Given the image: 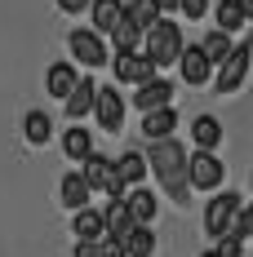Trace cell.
I'll return each mask as SVG.
<instances>
[{
    "label": "cell",
    "mask_w": 253,
    "mask_h": 257,
    "mask_svg": "<svg viewBox=\"0 0 253 257\" xmlns=\"http://www.w3.org/2000/svg\"><path fill=\"white\" fill-rule=\"evenodd\" d=\"M191 142H196V151H213L222 147V124L213 120V115H196L191 120Z\"/></svg>",
    "instance_id": "cell-17"
},
{
    "label": "cell",
    "mask_w": 253,
    "mask_h": 257,
    "mask_svg": "<svg viewBox=\"0 0 253 257\" xmlns=\"http://www.w3.org/2000/svg\"><path fill=\"white\" fill-rule=\"evenodd\" d=\"M174 128H178V111L174 106H160V111H147V115H142V138H147V142L174 138Z\"/></svg>",
    "instance_id": "cell-15"
},
{
    "label": "cell",
    "mask_w": 253,
    "mask_h": 257,
    "mask_svg": "<svg viewBox=\"0 0 253 257\" xmlns=\"http://www.w3.org/2000/svg\"><path fill=\"white\" fill-rule=\"evenodd\" d=\"M249 191H253V173H249Z\"/></svg>",
    "instance_id": "cell-38"
},
{
    "label": "cell",
    "mask_w": 253,
    "mask_h": 257,
    "mask_svg": "<svg viewBox=\"0 0 253 257\" xmlns=\"http://www.w3.org/2000/svg\"><path fill=\"white\" fill-rule=\"evenodd\" d=\"M155 9H160V18H164V9H178V0H155Z\"/></svg>",
    "instance_id": "cell-36"
},
{
    "label": "cell",
    "mask_w": 253,
    "mask_h": 257,
    "mask_svg": "<svg viewBox=\"0 0 253 257\" xmlns=\"http://www.w3.org/2000/svg\"><path fill=\"white\" fill-rule=\"evenodd\" d=\"M98 257H125V248H120L116 239H107V235H102V239H98Z\"/></svg>",
    "instance_id": "cell-32"
},
{
    "label": "cell",
    "mask_w": 253,
    "mask_h": 257,
    "mask_svg": "<svg viewBox=\"0 0 253 257\" xmlns=\"http://www.w3.org/2000/svg\"><path fill=\"white\" fill-rule=\"evenodd\" d=\"M204 9H209V0H178V14H182L187 23H196V18H204Z\"/></svg>",
    "instance_id": "cell-30"
},
{
    "label": "cell",
    "mask_w": 253,
    "mask_h": 257,
    "mask_svg": "<svg viewBox=\"0 0 253 257\" xmlns=\"http://www.w3.org/2000/svg\"><path fill=\"white\" fill-rule=\"evenodd\" d=\"M147 173H155V182L164 186V195L174 204H191V186H187V147L178 138H160L151 142V155H147Z\"/></svg>",
    "instance_id": "cell-1"
},
{
    "label": "cell",
    "mask_w": 253,
    "mask_h": 257,
    "mask_svg": "<svg viewBox=\"0 0 253 257\" xmlns=\"http://www.w3.org/2000/svg\"><path fill=\"white\" fill-rule=\"evenodd\" d=\"M23 138L31 142V147H45L53 138V120L45 115V111H27V120H23Z\"/></svg>",
    "instance_id": "cell-23"
},
{
    "label": "cell",
    "mask_w": 253,
    "mask_h": 257,
    "mask_svg": "<svg viewBox=\"0 0 253 257\" xmlns=\"http://www.w3.org/2000/svg\"><path fill=\"white\" fill-rule=\"evenodd\" d=\"M213 253L218 257H244V239L240 235H222V239H213Z\"/></svg>",
    "instance_id": "cell-29"
},
{
    "label": "cell",
    "mask_w": 253,
    "mask_h": 257,
    "mask_svg": "<svg viewBox=\"0 0 253 257\" xmlns=\"http://www.w3.org/2000/svg\"><path fill=\"white\" fill-rule=\"evenodd\" d=\"M62 151H67V160H89V155H94V133H89V128L85 124H71L67 128V133H62Z\"/></svg>",
    "instance_id": "cell-22"
},
{
    "label": "cell",
    "mask_w": 253,
    "mask_h": 257,
    "mask_svg": "<svg viewBox=\"0 0 253 257\" xmlns=\"http://www.w3.org/2000/svg\"><path fill=\"white\" fill-rule=\"evenodd\" d=\"M94 120H98V128H107V133H120V124H125V98L116 93V84H98Z\"/></svg>",
    "instance_id": "cell-7"
},
{
    "label": "cell",
    "mask_w": 253,
    "mask_h": 257,
    "mask_svg": "<svg viewBox=\"0 0 253 257\" xmlns=\"http://www.w3.org/2000/svg\"><path fill=\"white\" fill-rule=\"evenodd\" d=\"M125 18L138 27V31H147V27L160 18V9H155V0H129V5H125Z\"/></svg>",
    "instance_id": "cell-27"
},
{
    "label": "cell",
    "mask_w": 253,
    "mask_h": 257,
    "mask_svg": "<svg viewBox=\"0 0 253 257\" xmlns=\"http://www.w3.org/2000/svg\"><path fill=\"white\" fill-rule=\"evenodd\" d=\"M227 178V164L213 151H191L187 155V186L191 191H218Z\"/></svg>",
    "instance_id": "cell-4"
},
{
    "label": "cell",
    "mask_w": 253,
    "mask_h": 257,
    "mask_svg": "<svg viewBox=\"0 0 253 257\" xmlns=\"http://www.w3.org/2000/svg\"><path fill=\"white\" fill-rule=\"evenodd\" d=\"M102 213V231H107V239H125L129 231H133V222H129V208H125V200H111L107 208H98Z\"/></svg>",
    "instance_id": "cell-18"
},
{
    "label": "cell",
    "mask_w": 253,
    "mask_h": 257,
    "mask_svg": "<svg viewBox=\"0 0 253 257\" xmlns=\"http://www.w3.org/2000/svg\"><path fill=\"white\" fill-rule=\"evenodd\" d=\"M76 84H80V67L76 62H53L49 71H45V93H49V98H67Z\"/></svg>",
    "instance_id": "cell-13"
},
{
    "label": "cell",
    "mask_w": 253,
    "mask_h": 257,
    "mask_svg": "<svg viewBox=\"0 0 253 257\" xmlns=\"http://www.w3.org/2000/svg\"><path fill=\"white\" fill-rule=\"evenodd\" d=\"M71 257H98V244H76V248H71Z\"/></svg>",
    "instance_id": "cell-34"
},
{
    "label": "cell",
    "mask_w": 253,
    "mask_h": 257,
    "mask_svg": "<svg viewBox=\"0 0 253 257\" xmlns=\"http://www.w3.org/2000/svg\"><path fill=\"white\" fill-rule=\"evenodd\" d=\"M240 208H244V200H240L235 191H222V195H213V200L204 204V235H209V239L235 235V217H240Z\"/></svg>",
    "instance_id": "cell-3"
},
{
    "label": "cell",
    "mask_w": 253,
    "mask_h": 257,
    "mask_svg": "<svg viewBox=\"0 0 253 257\" xmlns=\"http://www.w3.org/2000/svg\"><path fill=\"white\" fill-rule=\"evenodd\" d=\"M200 257H218V253H213V248H209V253H200Z\"/></svg>",
    "instance_id": "cell-37"
},
{
    "label": "cell",
    "mask_w": 253,
    "mask_h": 257,
    "mask_svg": "<svg viewBox=\"0 0 253 257\" xmlns=\"http://www.w3.org/2000/svg\"><path fill=\"white\" fill-rule=\"evenodd\" d=\"M120 248H125V257H151V253H155V235H151V226H133V231L120 239Z\"/></svg>",
    "instance_id": "cell-24"
},
{
    "label": "cell",
    "mask_w": 253,
    "mask_h": 257,
    "mask_svg": "<svg viewBox=\"0 0 253 257\" xmlns=\"http://www.w3.org/2000/svg\"><path fill=\"white\" fill-rule=\"evenodd\" d=\"M89 14H94V27H89V31L111 36V27L125 18V5H120V0H89Z\"/></svg>",
    "instance_id": "cell-21"
},
{
    "label": "cell",
    "mask_w": 253,
    "mask_h": 257,
    "mask_svg": "<svg viewBox=\"0 0 253 257\" xmlns=\"http://www.w3.org/2000/svg\"><path fill=\"white\" fill-rule=\"evenodd\" d=\"M94 98H98V80H89V76H80V84L62 98V106H67V120L71 124H80L85 115H94Z\"/></svg>",
    "instance_id": "cell-10"
},
{
    "label": "cell",
    "mask_w": 253,
    "mask_h": 257,
    "mask_svg": "<svg viewBox=\"0 0 253 257\" xmlns=\"http://www.w3.org/2000/svg\"><path fill=\"white\" fill-rule=\"evenodd\" d=\"M125 208H129V222L133 226H155V217H160V200H155L147 186H133L125 195Z\"/></svg>",
    "instance_id": "cell-9"
},
{
    "label": "cell",
    "mask_w": 253,
    "mask_h": 257,
    "mask_svg": "<svg viewBox=\"0 0 253 257\" xmlns=\"http://www.w3.org/2000/svg\"><path fill=\"white\" fill-rule=\"evenodd\" d=\"M249 67H253V40H244V45H235V49L227 53V62L218 67V93H235L240 84H244V76H249Z\"/></svg>",
    "instance_id": "cell-5"
},
{
    "label": "cell",
    "mask_w": 253,
    "mask_h": 257,
    "mask_svg": "<svg viewBox=\"0 0 253 257\" xmlns=\"http://www.w3.org/2000/svg\"><path fill=\"white\" fill-rule=\"evenodd\" d=\"M213 18H218V27H213V31H222V36H231V31H240V27H244V14L235 9V0H218Z\"/></svg>",
    "instance_id": "cell-28"
},
{
    "label": "cell",
    "mask_w": 253,
    "mask_h": 257,
    "mask_svg": "<svg viewBox=\"0 0 253 257\" xmlns=\"http://www.w3.org/2000/svg\"><path fill=\"white\" fill-rule=\"evenodd\" d=\"M111 71H116L120 84H133V89L147 84V80H155V67L142 58V53H116V58H111Z\"/></svg>",
    "instance_id": "cell-8"
},
{
    "label": "cell",
    "mask_w": 253,
    "mask_h": 257,
    "mask_svg": "<svg viewBox=\"0 0 253 257\" xmlns=\"http://www.w3.org/2000/svg\"><path fill=\"white\" fill-rule=\"evenodd\" d=\"M71 235H76V244H98L102 235V213L98 208H80V213H71Z\"/></svg>",
    "instance_id": "cell-16"
},
{
    "label": "cell",
    "mask_w": 253,
    "mask_h": 257,
    "mask_svg": "<svg viewBox=\"0 0 253 257\" xmlns=\"http://www.w3.org/2000/svg\"><path fill=\"white\" fill-rule=\"evenodd\" d=\"M111 40H116V53H138L142 49V31L129 23V18H120V23L111 27Z\"/></svg>",
    "instance_id": "cell-26"
},
{
    "label": "cell",
    "mask_w": 253,
    "mask_h": 257,
    "mask_svg": "<svg viewBox=\"0 0 253 257\" xmlns=\"http://www.w3.org/2000/svg\"><path fill=\"white\" fill-rule=\"evenodd\" d=\"M67 45H71V53L80 58V67H107V62H111L107 40H102L98 31H89V27H76V31L67 36Z\"/></svg>",
    "instance_id": "cell-6"
},
{
    "label": "cell",
    "mask_w": 253,
    "mask_h": 257,
    "mask_svg": "<svg viewBox=\"0 0 253 257\" xmlns=\"http://www.w3.org/2000/svg\"><path fill=\"white\" fill-rule=\"evenodd\" d=\"M231 49H235V45H231V36H222V31H209V36L200 40V53H204L209 67H222Z\"/></svg>",
    "instance_id": "cell-25"
},
{
    "label": "cell",
    "mask_w": 253,
    "mask_h": 257,
    "mask_svg": "<svg viewBox=\"0 0 253 257\" xmlns=\"http://www.w3.org/2000/svg\"><path fill=\"white\" fill-rule=\"evenodd\" d=\"M80 182H85V186H89V191H107V182H111V160H107V155H89V160H80Z\"/></svg>",
    "instance_id": "cell-19"
},
{
    "label": "cell",
    "mask_w": 253,
    "mask_h": 257,
    "mask_svg": "<svg viewBox=\"0 0 253 257\" xmlns=\"http://www.w3.org/2000/svg\"><path fill=\"white\" fill-rule=\"evenodd\" d=\"M89 186L80 182V173H62V182H58V200H62V208H71V213H80V208H89Z\"/></svg>",
    "instance_id": "cell-20"
},
{
    "label": "cell",
    "mask_w": 253,
    "mask_h": 257,
    "mask_svg": "<svg viewBox=\"0 0 253 257\" xmlns=\"http://www.w3.org/2000/svg\"><path fill=\"white\" fill-rule=\"evenodd\" d=\"M235 235H240V239H253V204L240 208V217H235Z\"/></svg>",
    "instance_id": "cell-31"
},
{
    "label": "cell",
    "mask_w": 253,
    "mask_h": 257,
    "mask_svg": "<svg viewBox=\"0 0 253 257\" xmlns=\"http://www.w3.org/2000/svg\"><path fill=\"white\" fill-rule=\"evenodd\" d=\"M111 169H116V178L125 182V191H133V186H142V178H147V155L125 151L120 160H111Z\"/></svg>",
    "instance_id": "cell-14"
},
{
    "label": "cell",
    "mask_w": 253,
    "mask_h": 257,
    "mask_svg": "<svg viewBox=\"0 0 253 257\" xmlns=\"http://www.w3.org/2000/svg\"><path fill=\"white\" fill-rule=\"evenodd\" d=\"M178 71H182L187 84H209V80H213V67L204 62L200 45H182V53H178Z\"/></svg>",
    "instance_id": "cell-12"
},
{
    "label": "cell",
    "mask_w": 253,
    "mask_h": 257,
    "mask_svg": "<svg viewBox=\"0 0 253 257\" xmlns=\"http://www.w3.org/2000/svg\"><path fill=\"white\" fill-rule=\"evenodd\" d=\"M174 102V84L169 80H147V84H138V93H133V106L147 115V111H160V106H169Z\"/></svg>",
    "instance_id": "cell-11"
},
{
    "label": "cell",
    "mask_w": 253,
    "mask_h": 257,
    "mask_svg": "<svg viewBox=\"0 0 253 257\" xmlns=\"http://www.w3.org/2000/svg\"><path fill=\"white\" fill-rule=\"evenodd\" d=\"M138 53L151 62L155 71H160V67H174L178 53H182V27H178V23H164V18H155V23L142 31V49H138Z\"/></svg>",
    "instance_id": "cell-2"
},
{
    "label": "cell",
    "mask_w": 253,
    "mask_h": 257,
    "mask_svg": "<svg viewBox=\"0 0 253 257\" xmlns=\"http://www.w3.org/2000/svg\"><path fill=\"white\" fill-rule=\"evenodd\" d=\"M235 9L244 14V23H253V0H235Z\"/></svg>",
    "instance_id": "cell-35"
},
{
    "label": "cell",
    "mask_w": 253,
    "mask_h": 257,
    "mask_svg": "<svg viewBox=\"0 0 253 257\" xmlns=\"http://www.w3.org/2000/svg\"><path fill=\"white\" fill-rule=\"evenodd\" d=\"M58 9L62 14H80V9H89V0H58Z\"/></svg>",
    "instance_id": "cell-33"
}]
</instances>
